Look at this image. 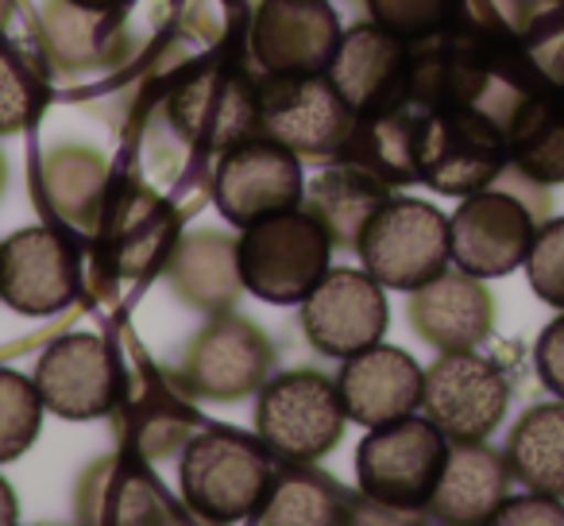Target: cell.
Instances as JSON below:
<instances>
[{
    "mask_svg": "<svg viewBox=\"0 0 564 526\" xmlns=\"http://www.w3.org/2000/svg\"><path fill=\"white\" fill-rule=\"evenodd\" d=\"M333 236L310 210H282L256 221L236 240L240 283L248 294L271 307H294L322 283L329 271Z\"/></svg>",
    "mask_w": 564,
    "mask_h": 526,
    "instance_id": "6da1fadb",
    "label": "cell"
},
{
    "mask_svg": "<svg viewBox=\"0 0 564 526\" xmlns=\"http://www.w3.org/2000/svg\"><path fill=\"white\" fill-rule=\"evenodd\" d=\"M453 441L430 418L406 415L399 422L376 426L356 449V476L368 503L394 515H417L430 507L441 484Z\"/></svg>",
    "mask_w": 564,
    "mask_h": 526,
    "instance_id": "7a4b0ae2",
    "label": "cell"
},
{
    "mask_svg": "<svg viewBox=\"0 0 564 526\" xmlns=\"http://www.w3.org/2000/svg\"><path fill=\"white\" fill-rule=\"evenodd\" d=\"M178 484L186 507L205 523H256L271 495L274 469L256 441L232 430H209L186 446Z\"/></svg>",
    "mask_w": 564,
    "mask_h": 526,
    "instance_id": "3957f363",
    "label": "cell"
},
{
    "mask_svg": "<svg viewBox=\"0 0 564 526\" xmlns=\"http://www.w3.org/2000/svg\"><path fill=\"white\" fill-rule=\"evenodd\" d=\"M507 128L476 105L425 109L417 140V182L445 197H468L495 186L507 171Z\"/></svg>",
    "mask_w": 564,
    "mask_h": 526,
    "instance_id": "277c9868",
    "label": "cell"
},
{
    "mask_svg": "<svg viewBox=\"0 0 564 526\" xmlns=\"http://www.w3.org/2000/svg\"><path fill=\"white\" fill-rule=\"evenodd\" d=\"M356 251L387 291H417L453 264V225L422 197H387Z\"/></svg>",
    "mask_w": 564,
    "mask_h": 526,
    "instance_id": "5b68a950",
    "label": "cell"
},
{
    "mask_svg": "<svg viewBox=\"0 0 564 526\" xmlns=\"http://www.w3.org/2000/svg\"><path fill=\"white\" fill-rule=\"evenodd\" d=\"M352 422L340 399L337 379L322 376L314 368L282 372L259 387L256 402V433L267 449H274L286 461H317L345 438V426Z\"/></svg>",
    "mask_w": 564,
    "mask_h": 526,
    "instance_id": "8992f818",
    "label": "cell"
},
{
    "mask_svg": "<svg viewBox=\"0 0 564 526\" xmlns=\"http://www.w3.org/2000/svg\"><path fill=\"white\" fill-rule=\"evenodd\" d=\"M356 128V109L329 74H267L259 82V132L299 155H340Z\"/></svg>",
    "mask_w": 564,
    "mask_h": 526,
    "instance_id": "52a82bcc",
    "label": "cell"
},
{
    "mask_svg": "<svg viewBox=\"0 0 564 526\" xmlns=\"http://www.w3.org/2000/svg\"><path fill=\"white\" fill-rule=\"evenodd\" d=\"M510 407V379L499 361L456 348L441 353L425 368L422 415L445 433L448 441H487L502 426Z\"/></svg>",
    "mask_w": 564,
    "mask_h": 526,
    "instance_id": "ba28073f",
    "label": "cell"
},
{
    "mask_svg": "<svg viewBox=\"0 0 564 526\" xmlns=\"http://www.w3.org/2000/svg\"><path fill=\"white\" fill-rule=\"evenodd\" d=\"M306 194L299 151L271 136H248L236 148L220 151L217 174H213V205L236 228L282 210H299Z\"/></svg>",
    "mask_w": 564,
    "mask_h": 526,
    "instance_id": "9c48e42d",
    "label": "cell"
},
{
    "mask_svg": "<svg viewBox=\"0 0 564 526\" xmlns=\"http://www.w3.org/2000/svg\"><path fill=\"white\" fill-rule=\"evenodd\" d=\"M453 225V264L468 276L502 279L525 268L541 221L530 205L507 186H487L460 197Z\"/></svg>",
    "mask_w": 564,
    "mask_h": 526,
    "instance_id": "30bf717a",
    "label": "cell"
},
{
    "mask_svg": "<svg viewBox=\"0 0 564 526\" xmlns=\"http://www.w3.org/2000/svg\"><path fill=\"white\" fill-rule=\"evenodd\" d=\"M387 287L371 271L329 268L322 283L302 302V333L322 356L345 361V356L371 348L383 341L391 325Z\"/></svg>",
    "mask_w": 564,
    "mask_h": 526,
    "instance_id": "8fae6325",
    "label": "cell"
},
{
    "mask_svg": "<svg viewBox=\"0 0 564 526\" xmlns=\"http://www.w3.org/2000/svg\"><path fill=\"white\" fill-rule=\"evenodd\" d=\"M78 251L58 228L28 225L0 240V302L28 318H51L78 299Z\"/></svg>",
    "mask_w": 564,
    "mask_h": 526,
    "instance_id": "7c38bea8",
    "label": "cell"
},
{
    "mask_svg": "<svg viewBox=\"0 0 564 526\" xmlns=\"http://www.w3.org/2000/svg\"><path fill=\"white\" fill-rule=\"evenodd\" d=\"M35 387L43 407L66 422H94L117 410L120 364L109 341L94 333H66L51 341L35 364Z\"/></svg>",
    "mask_w": 564,
    "mask_h": 526,
    "instance_id": "4fadbf2b",
    "label": "cell"
},
{
    "mask_svg": "<svg viewBox=\"0 0 564 526\" xmlns=\"http://www.w3.org/2000/svg\"><path fill=\"white\" fill-rule=\"evenodd\" d=\"M274 348L256 322L240 314L213 318L182 356V384L202 399L232 402L271 379Z\"/></svg>",
    "mask_w": 564,
    "mask_h": 526,
    "instance_id": "5bb4252c",
    "label": "cell"
},
{
    "mask_svg": "<svg viewBox=\"0 0 564 526\" xmlns=\"http://www.w3.org/2000/svg\"><path fill=\"white\" fill-rule=\"evenodd\" d=\"M345 40L329 0H259L248 47L267 74H325Z\"/></svg>",
    "mask_w": 564,
    "mask_h": 526,
    "instance_id": "9a60e30c",
    "label": "cell"
},
{
    "mask_svg": "<svg viewBox=\"0 0 564 526\" xmlns=\"http://www.w3.org/2000/svg\"><path fill=\"white\" fill-rule=\"evenodd\" d=\"M166 112L186 143L228 151L259 132V86L228 66H205L174 89Z\"/></svg>",
    "mask_w": 564,
    "mask_h": 526,
    "instance_id": "2e32d148",
    "label": "cell"
},
{
    "mask_svg": "<svg viewBox=\"0 0 564 526\" xmlns=\"http://www.w3.org/2000/svg\"><path fill=\"white\" fill-rule=\"evenodd\" d=\"M325 74L356 109V117L410 105V43L376 20L345 32Z\"/></svg>",
    "mask_w": 564,
    "mask_h": 526,
    "instance_id": "e0dca14e",
    "label": "cell"
},
{
    "mask_svg": "<svg viewBox=\"0 0 564 526\" xmlns=\"http://www.w3.org/2000/svg\"><path fill=\"white\" fill-rule=\"evenodd\" d=\"M337 387L348 418L376 430V426L399 422V418L422 410L425 372L406 348L379 341V345L345 356Z\"/></svg>",
    "mask_w": 564,
    "mask_h": 526,
    "instance_id": "ac0fdd59",
    "label": "cell"
},
{
    "mask_svg": "<svg viewBox=\"0 0 564 526\" xmlns=\"http://www.w3.org/2000/svg\"><path fill=\"white\" fill-rule=\"evenodd\" d=\"M406 318L417 337L437 353L479 348L495 330V294L479 276L445 268L437 279L410 291Z\"/></svg>",
    "mask_w": 564,
    "mask_h": 526,
    "instance_id": "d6986e66",
    "label": "cell"
},
{
    "mask_svg": "<svg viewBox=\"0 0 564 526\" xmlns=\"http://www.w3.org/2000/svg\"><path fill=\"white\" fill-rule=\"evenodd\" d=\"M510 480L514 472L507 464V453L491 449L487 441H453L425 515L448 526L491 523L495 511L510 495Z\"/></svg>",
    "mask_w": 564,
    "mask_h": 526,
    "instance_id": "ffe728a7",
    "label": "cell"
},
{
    "mask_svg": "<svg viewBox=\"0 0 564 526\" xmlns=\"http://www.w3.org/2000/svg\"><path fill=\"white\" fill-rule=\"evenodd\" d=\"M510 167L541 186L564 182V86L538 82L507 120Z\"/></svg>",
    "mask_w": 564,
    "mask_h": 526,
    "instance_id": "44dd1931",
    "label": "cell"
},
{
    "mask_svg": "<svg viewBox=\"0 0 564 526\" xmlns=\"http://www.w3.org/2000/svg\"><path fill=\"white\" fill-rule=\"evenodd\" d=\"M391 197V186L383 179H376L371 171H364L352 159L325 167L322 174L306 182L302 194V210H310L325 225V233L333 236V244L340 248H356L368 228V221L379 213V205Z\"/></svg>",
    "mask_w": 564,
    "mask_h": 526,
    "instance_id": "7402d4cb",
    "label": "cell"
},
{
    "mask_svg": "<svg viewBox=\"0 0 564 526\" xmlns=\"http://www.w3.org/2000/svg\"><path fill=\"white\" fill-rule=\"evenodd\" d=\"M166 279L174 294L197 310H228L240 299V264H236V240L228 233H186L166 256Z\"/></svg>",
    "mask_w": 564,
    "mask_h": 526,
    "instance_id": "603a6c76",
    "label": "cell"
},
{
    "mask_svg": "<svg viewBox=\"0 0 564 526\" xmlns=\"http://www.w3.org/2000/svg\"><path fill=\"white\" fill-rule=\"evenodd\" d=\"M40 194L58 221L74 228H97L109 205V163L101 151L63 143L51 148L40 163Z\"/></svg>",
    "mask_w": 564,
    "mask_h": 526,
    "instance_id": "cb8c5ba5",
    "label": "cell"
},
{
    "mask_svg": "<svg viewBox=\"0 0 564 526\" xmlns=\"http://www.w3.org/2000/svg\"><path fill=\"white\" fill-rule=\"evenodd\" d=\"M425 109L422 105H399L387 112L356 117L340 155L360 163L387 186H410L417 182V140H422Z\"/></svg>",
    "mask_w": 564,
    "mask_h": 526,
    "instance_id": "d4e9b609",
    "label": "cell"
},
{
    "mask_svg": "<svg viewBox=\"0 0 564 526\" xmlns=\"http://www.w3.org/2000/svg\"><path fill=\"white\" fill-rule=\"evenodd\" d=\"M101 225L109 259L117 264L120 276H143L155 259H166L178 244L171 210L148 194H128L124 202H109L101 213Z\"/></svg>",
    "mask_w": 564,
    "mask_h": 526,
    "instance_id": "484cf974",
    "label": "cell"
},
{
    "mask_svg": "<svg viewBox=\"0 0 564 526\" xmlns=\"http://www.w3.org/2000/svg\"><path fill=\"white\" fill-rule=\"evenodd\" d=\"M502 453L518 484L564 500V399L538 402L518 415Z\"/></svg>",
    "mask_w": 564,
    "mask_h": 526,
    "instance_id": "4316f807",
    "label": "cell"
},
{
    "mask_svg": "<svg viewBox=\"0 0 564 526\" xmlns=\"http://www.w3.org/2000/svg\"><path fill=\"white\" fill-rule=\"evenodd\" d=\"M86 476L97 480L94 503H82V515L89 507H97L89 518H101V523H178V511H174L171 495L140 469H124L117 457L101 461Z\"/></svg>",
    "mask_w": 564,
    "mask_h": 526,
    "instance_id": "83f0119b",
    "label": "cell"
},
{
    "mask_svg": "<svg viewBox=\"0 0 564 526\" xmlns=\"http://www.w3.org/2000/svg\"><path fill=\"white\" fill-rule=\"evenodd\" d=\"M348 507H352L348 495L340 492V484H333L325 472L291 469V472H274L271 495H267L256 523H263V526H333V523H345Z\"/></svg>",
    "mask_w": 564,
    "mask_h": 526,
    "instance_id": "f1b7e54d",
    "label": "cell"
},
{
    "mask_svg": "<svg viewBox=\"0 0 564 526\" xmlns=\"http://www.w3.org/2000/svg\"><path fill=\"white\" fill-rule=\"evenodd\" d=\"M117 28V12H94L78 9L70 0L51 4L43 17V43L47 55L63 71H86V66H101L112 55V35Z\"/></svg>",
    "mask_w": 564,
    "mask_h": 526,
    "instance_id": "f546056e",
    "label": "cell"
},
{
    "mask_svg": "<svg viewBox=\"0 0 564 526\" xmlns=\"http://www.w3.org/2000/svg\"><path fill=\"white\" fill-rule=\"evenodd\" d=\"M43 395L35 376L0 368V464L20 461L35 446L43 426Z\"/></svg>",
    "mask_w": 564,
    "mask_h": 526,
    "instance_id": "4dcf8cb0",
    "label": "cell"
},
{
    "mask_svg": "<svg viewBox=\"0 0 564 526\" xmlns=\"http://www.w3.org/2000/svg\"><path fill=\"white\" fill-rule=\"evenodd\" d=\"M364 4H368L376 24L402 35L406 43L430 40V35L471 17L464 0H364Z\"/></svg>",
    "mask_w": 564,
    "mask_h": 526,
    "instance_id": "1f68e13d",
    "label": "cell"
},
{
    "mask_svg": "<svg viewBox=\"0 0 564 526\" xmlns=\"http://www.w3.org/2000/svg\"><path fill=\"white\" fill-rule=\"evenodd\" d=\"M525 276L545 307L564 310V217H549L533 236L525 256Z\"/></svg>",
    "mask_w": 564,
    "mask_h": 526,
    "instance_id": "d6a6232c",
    "label": "cell"
},
{
    "mask_svg": "<svg viewBox=\"0 0 564 526\" xmlns=\"http://www.w3.org/2000/svg\"><path fill=\"white\" fill-rule=\"evenodd\" d=\"M40 109V86L17 63L12 51L0 47V136L24 132Z\"/></svg>",
    "mask_w": 564,
    "mask_h": 526,
    "instance_id": "836d02e7",
    "label": "cell"
},
{
    "mask_svg": "<svg viewBox=\"0 0 564 526\" xmlns=\"http://www.w3.org/2000/svg\"><path fill=\"white\" fill-rule=\"evenodd\" d=\"M533 368H538L541 387L553 391L556 399H564V310H561V318H553V322L538 333Z\"/></svg>",
    "mask_w": 564,
    "mask_h": 526,
    "instance_id": "e575fe53",
    "label": "cell"
},
{
    "mask_svg": "<svg viewBox=\"0 0 564 526\" xmlns=\"http://www.w3.org/2000/svg\"><path fill=\"white\" fill-rule=\"evenodd\" d=\"M553 0H471V17L502 32L522 35Z\"/></svg>",
    "mask_w": 564,
    "mask_h": 526,
    "instance_id": "d590c367",
    "label": "cell"
},
{
    "mask_svg": "<svg viewBox=\"0 0 564 526\" xmlns=\"http://www.w3.org/2000/svg\"><path fill=\"white\" fill-rule=\"evenodd\" d=\"M491 523H499V526H507V523H522V526H530V523H556V526H564V503L556 500V495H545V492H530V495H518V500H502V507L495 511V518Z\"/></svg>",
    "mask_w": 564,
    "mask_h": 526,
    "instance_id": "8d00e7d4",
    "label": "cell"
},
{
    "mask_svg": "<svg viewBox=\"0 0 564 526\" xmlns=\"http://www.w3.org/2000/svg\"><path fill=\"white\" fill-rule=\"evenodd\" d=\"M20 518V500L17 492H12V484L4 476H0V526H12Z\"/></svg>",
    "mask_w": 564,
    "mask_h": 526,
    "instance_id": "74e56055",
    "label": "cell"
},
{
    "mask_svg": "<svg viewBox=\"0 0 564 526\" xmlns=\"http://www.w3.org/2000/svg\"><path fill=\"white\" fill-rule=\"evenodd\" d=\"M78 9H94V12H120L128 9V0H70Z\"/></svg>",
    "mask_w": 564,
    "mask_h": 526,
    "instance_id": "f35d334b",
    "label": "cell"
},
{
    "mask_svg": "<svg viewBox=\"0 0 564 526\" xmlns=\"http://www.w3.org/2000/svg\"><path fill=\"white\" fill-rule=\"evenodd\" d=\"M12 12H17V0H0V32H4V28H9Z\"/></svg>",
    "mask_w": 564,
    "mask_h": 526,
    "instance_id": "ab89813d",
    "label": "cell"
},
{
    "mask_svg": "<svg viewBox=\"0 0 564 526\" xmlns=\"http://www.w3.org/2000/svg\"><path fill=\"white\" fill-rule=\"evenodd\" d=\"M4 186H9V159L0 151V194H4Z\"/></svg>",
    "mask_w": 564,
    "mask_h": 526,
    "instance_id": "60d3db41",
    "label": "cell"
},
{
    "mask_svg": "<svg viewBox=\"0 0 564 526\" xmlns=\"http://www.w3.org/2000/svg\"><path fill=\"white\" fill-rule=\"evenodd\" d=\"M556 4H564V0H556Z\"/></svg>",
    "mask_w": 564,
    "mask_h": 526,
    "instance_id": "b9f144b4",
    "label": "cell"
}]
</instances>
